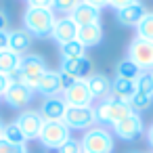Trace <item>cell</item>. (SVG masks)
<instances>
[{
	"label": "cell",
	"instance_id": "cell-1",
	"mask_svg": "<svg viewBox=\"0 0 153 153\" xmlns=\"http://www.w3.org/2000/svg\"><path fill=\"white\" fill-rule=\"evenodd\" d=\"M55 11L53 9H36L27 7L23 13V30L32 38H51L55 27Z\"/></svg>",
	"mask_w": 153,
	"mask_h": 153
},
{
	"label": "cell",
	"instance_id": "cell-2",
	"mask_svg": "<svg viewBox=\"0 0 153 153\" xmlns=\"http://www.w3.org/2000/svg\"><path fill=\"white\" fill-rule=\"evenodd\" d=\"M46 69H48V67H46L44 57L34 55V53H27V55L21 57L19 69H17L13 76H9V78H11L13 84H23V86H27V88H36L38 78H40Z\"/></svg>",
	"mask_w": 153,
	"mask_h": 153
},
{
	"label": "cell",
	"instance_id": "cell-3",
	"mask_svg": "<svg viewBox=\"0 0 153 153\" xmlns=\"http://www.w3.org/2000/svg\"><path fill=\"white\" fill-rule=\"evenodd\" d=\"M80 145H82V153H113V149H115L113 132L107 126L88 128L82 134Z\"/></svg>",
	"mask_w": 153,
	"mask_h": 153
},
{
	"label": "cell",
	"instance_id": "cell-4",
	"mask_svg": "<svg viewBox=\"0 0 153 153\" xmlns=\"http://www.w3.org/2000/svg\"><path fill=\"white\" fill-rule=\"evenodd\" d=\"M94 111H97V120H99L101 124L113 126V124H117L122 117L130 115V113H132V107H130V103H124V101L103 99V101L94 107Z\"/></svg>",
	"mask_w": 153,
	"mask_h": 153
},
{
	"label": "cell",
	"instance_id": "cell-5",
	"mask_svg": "<svg viewBox=\"0 0 153 153\" xmlns=\"http://www.w3.org/2000/svg\"><path fill=\"white\" fill-rule=\"evenodd\" d=\"M128 59L140 71H153V40L134 36L128 44Z\"/></svg>",
	"mask_w": 153,
	"mask_h": 153
},
{
	"label": "cell",
	"instance_id": "cell-6",
	"mask_svg": "<svg viewBox=\"0 0 153 153\" xmlns=\"http://www.w3.org/2000/svg\"><path fill=\"white\" fill-rule=\"evenodd\" d=\"M63 124L69 128V130H88L92 126L99 124L97 120V111L94 107H67L65 109V115H63Z\"/></svg>",
	"mask_w": 153,
	"mask_h": 153
},
{
	"label": "cell",
	"instance_id": "cell-7",
	"mask_svg": "<svg viewBox=\"0 0 153 153\" xmlns=\"http://www.w3.org/2000/svg\"><path fill=\"white\" fill-rule=\"evenodd\" d=\"M69 136H71V130L63 124V120H59V122H44L38 140H40V145H42L44 149H53V151H55V149H59Z\"/></svg>",
	"mask_w": 153,
	"mask_h": 153
},
{
	"label": "cell",
	"instance_id": "cell-8",
	"mask_svg": "<svg viewBox=\"0 0 153 153\" xmlns=\"http://www.w3.org/2000/svg\"><path fill=\"white\" fill-rule=\"evenodd\" d=\"M111 130H113V134H115L117 138H122V140H134V138H138V136L143 134V130H145L143 117H140V113L132 111L130 115H126V117H122L117 124H113Z\"/></svg>",
	"mask_w": 153,
	"mask_h": 153
},
{
	"label": "cell",
	"instance_id": "cell-9",
	"mask_svg": "<svg viewBox=\"0 0 153 153\" xmlns=\"http://www.w3.org/2000/svg\"><path fill=\"white\" fill-rule=\"evenodd\" d=\"M63 101L67 107H90L92 105V94L88 90L86 80H76L67 90H63Z\"/></svg>",
	"mask_w": 153,
	"mask_h": 153
},
{
	"label": "cell",
	"instance_id": "cell-10",
	"mask_svg": "<svg viewBox=\"0 0 153 153\" xmlns=\"http://www.w3.org/2000/svg\"><path fill=\"white\" fill-rule=\"evenodd\" d=\"M15 122H17V126L21 128V132L25 134L27 140H34V138L38 140L40 130L44 126V117L40 115L38 109H25V111H21Z\"/></svg>",
	"mask_w": 153,
	"mask_h": 153
},
{
	"label": "cell",
	"instance_id": "cell-11",
	"mask_svg": "<svg viewBox=\"0 0 153 153\" xmlns=\"http://www.w3.org/2000/svg\"><path fill=\"white\" fill-rule=\"evenodd\" d=\"M59 71H65L74 80H86L92 74V61L86 55L76 57V59H61V69Z\"/></svg>",
	"mask_w": 153,
	"mask_h": 153
},
{
	"label": "cell",
	"instance_id": "cell-12",
	"mask_svg": "<svg viewBox=\"0 0 153 153\" xmlns=\"http://www.w3.org/2000/svg\"><path fill=\"white\" fill-rule=\"evenodd\" d=\"M51 38H53L59 46H61V44H67V42H71V40L78 38V25L74 23V19H71L69 15H65V17H57Z\"/></svg>",
	"mask_w": 153,
	"mask_h": 153
},
{
	"label": "cell",
	"instance_id": "cell-13",
	"mask_svg": "<svg viewBox=\"0 0 153 153\" xmlns=\"http://www.w3.org/2000/svg\"><path fill=\"white\" fill-rule=\"evenodd\" d=\"M34 94H36L34 88H27L23 84H11L9 90L4 92V101L13 109H23V107H27L34 101Z\"/></svg>",
	"mask_w": 153,
	"mask_h": 153
},
{
	"label": "cell",
	"instance_id": "cell-14",
	"mask_svg": "<svg viewBox=\"0 0 153 153\" xmlns=\"http://www.w3.org/2000/svg\"><path fill=\"white\" fill-rule=\"evenodd\" d=\"M36 92H40L42 97H61L63 94V88H61V80H59V71H53V69H46L40 78H38V84L34 88Z\"/></svg>",
	"mask_w": 153,
	"mask_h": 153
},
{
	"label": "cell",
	"instance_id": "cell-15",
	"mask_svg": "<svg viewBox=\"0 0 153 153\" xmlns=\"http://www.w3.org/2000/svg\"><path fill=\"white\" fill-rule=\"evenodd\" d=\"M147 9L143 2H134V4H128L120 11H115V21L124 27H136L140 23V19L145 17Z\"/></svg>",
	"mask_w": 153,
	"mask_h": 153
},
{
	"label": "cell",
	"instance_id": "cell-16",
	"mask_svg": "<svg viewBox=\"0 0 153 153\" xmlns=\"http://www.w3.org/2000/svg\"><path fill=\"white\" fill-rule=\"evenodd\" d=\"M69 17L74 19V23L78 27L92 25V23H101V11L94 9V7H90V4H86V2H82V0L78 2V7L69 13Z\"/></svg>",
	"mask_w": 153,
	"mask_h": 153
},
{
	"label": "cell",
	"instance_id": "cell-17",
	"mask_svg": "<svg viewBox=\"0 0 153 153\" xmlns=\"http://www.w3.org/2000/svg\"><path fill=\"white\" fill-rule=\"evenodd\" d=\"M65 109H67V105H65L63 97H46L40 107V115L44 117V122H59V120H63Z\"/></svg>",
	"mask_w": 153,
	"mask_h": 153
},
{
	"label": "cell",
	"instance_id": "cell-18",
	"mask_svg": "<svg viewBox=\"0 0 153 153\" xmlns=\"http://www.w3.org/2000/svg\"><path fill=\"white\" fill-rule=\"evenodd\" d=\"M84 48H94L103 42V27L101 23H92V25H82L78 27V38H76Z\"/></svg>",
	"mask_w": 153,
	"mask_h": 153
},
{
	"label": "cell",
	"instance_id": "cell-19",
	"mask_svg": "<svg viewBox=\"0 0 153 153\" xmlns=\"http://www.w3.org/2000/svg\"><path fill=\"white\" fill-rule=\"evenodd\" d=\"M134 94H136V82L124 80V78H117V76H115V80H111V92H109V99L130 103V99H132Z\"/></svg>",
	"mask_w": 153,
	"mask_h": 153
},
{
	"label": "cell",
	"instance_id": "cell-20",
	"mask_svg": "<svg viewBox=\"0 0 153 153\" xmlns=\"http://www.w3.org/2000/svg\"><path fill=\"white\" fill-rule=\"evenodd\" d=\"M86 84H88V90H90L92 99H109L111 80L105 74H90L86 78Z\"/></svg>",
	"mask_w": 153,
	"mask_h": 153
},
{
	"label": "cell",
	"instance_id": "cell-21",
	"mask_svg": "<svg viewBox=\"0 0 153 153\" xmlns=\"http://www.w3.org/2000/svg\"><path fill=\"white\" fill-rule=\"evenodd\" d=\"M7 48L13 51V53H17L19 57H23L32 48V36L23 27L21 30H13V32H9V46Z\"/></svg>",
	"mask_w": 153,
	"mask_h": 153
},
{
	"label": "cell",
	"instance_id": "cell-22",
	"mask_svg": "<svg viewBox=\"0 0 153 153\" xmlns=\"http://www.w3.org/2000/svg\"><path fill=\"white\" fill-rule=\"evenodd\" d=\"M19 63H21V57L9 48L0 51V74L4 76H13L17 69H19Z\"/></svg>",
	"mask_w": 153,
	"mask_h": 153
},
{
	"label": "cell",
	"instance_id": "cell-23",
	"mask_svg": "<svg viewBox=\"0 0 153 153\" xmlns=\"http://www.w3.org/2000/svg\"><path fill=\"white\" fill-rule=\"evenodd\" d=\"M2 138L9 143V145H13V147H17V149H21V147H25V143H27V138H25V134L21 132V128L17 126V122H11V124H7L4 126V132H2Z\"/></svg>",
	"mask_w": 153,
	"mask_h": 153
},
{
	"label": "cell",
	"instance_id": "cell-24",
	"mask_svg": "<svg viewBox=\"0 0 153 153\" xmlns=\"http://www.w3.org/2000/svg\"><path fill=\"white\" fill-rule=\"evenodd\" d=\"M115 71H117V78H124V80H136L138 76H140V69L126 57V59H122L120 63H117V67H115Z\"/></svg>",
	"mask_w": 153,
	"mask_h": 153
},
{
	"label": "cell",
	"instance_id": "cell-25",
	"mask_svg": "<svg viewBox=\"0 0 153 153\" xmlns=\"http://www.w3.org/2000/svg\"><path fill=\"white\" fill-rule=\"evenodd\" d=\"M134 82H136V92L153 99V71H140V76Z\"/></svg>",
	"mask_w": 153,
	"mask_h": 153
},
{
	"label": "cell",
	"instance_id": "cell-26",
	"mask_svg": "<svg viewBox=\"0 0 153 153\" xmlns=\"http://www.w3.org/2000/svg\"><path fill=\"white\" fill-rule=\"evenodd\" d=\"M84 55H86V48L78 40H71L67 44H61V57L63 59H76V57H84Z\"/></svg>",
	"mask_w": 153,
	"mask_h": 153
},
{
	"label": "cell",
	"instance_id": "cell-27",
	"mask_svg": "<svg viewBox=\"0 0 153 153\" xmlns=\"http://www.w3.org/2000/svg\"><path fill=\"white\" fill-rule=\"evenodd\" d=\"M136 36L145 40H153V13H145V17L136 25Z\"/></svg>",
	"mask_w": 153,
	"mask_h": 153
},
{
	"label": "cell",
	"instance_id": "cell-28",
	"mask_svg": "<svg viewBox=\"0 0 153 153\" xmlns=\"http://www.w3.org/2000/svg\"><path fill=\"white\" fill-rule=\"evenodd\" d=\"M78 2H80V0H55V2H53V11L61 13V15H69L78 7Z\"/></svg>",
	"mask_w": 153,
	"mask_h": 153
},
{
	"label": "cell",
	"instance_id": "cell-29",
	"mask_svg": "<svg viewBox=\"0 0 153 153\" xmlns=\"http://www.w3.org/2000/svg\"><path fill=\"white\" fill-rule=\"evenodd\" d=\"M151 97H145V94H140V92H136L132 99H130V107H132V111H136V113H140L143 109H147L149 105H151Z\"/></svg>",
	"mask_w": 153,
	"mask_h": 153
},
{
	"label": "cell",
	"instance_id": "cell-30",
	"mask_svg": "<svg viewBox=\"0 0 153 153\" xmlns=\"http://www.w3.org/2000/svg\"><path fill=\"white\" fill-rule=\"evenodd\" d=\"M57 153H82V145H80V140L78 138H74V136H69L59 149H57Z\"/></svg>",
	"mask_w": 153,
	"mask_h": 153
},
{
	"label": "cell",
	"instance_id": "cell-31",
	"mask_svg": "<svg viewBox=\"0 0 153 153\" xmlns=\"http://www.w3.org/2000/svg\"><path fill=\"white\" fill-rule=\"evenodd\" d=\"M134 2H138V0H107V7H111L113 11H120V9H124L128 4H134Z\"/></svg>",
	"mask_w": 153,
	"mask_h": 153
},
{
	"label": "cell",
	"instance_id": "cell-32",
	"mask_svg": "<svg viewBox=\"0 0 153 153\" xmlns=\"http://www.w3.org/2000/svg\"><path fill=\"white\" fill-rule=\"evenodd\" d=\"M55 0H27V7H36V9H53Z\"/></svg>",
	"mask_w": 153,
	"mask_h": 153
},
{
	"label": "cell",
	"instance_id": "cell-33",
	"mask_svg": "<svg viewBox=\"0 0 153 153\" xmlns=\"http://www.w3.org/2000/svg\"><path fill=\"white\" fill-rule=\"evenodd\" d=\"M13 82H11V78L9 76H4V74H0V99L4 97V92L9 90V86H11Z\"/></svg>",
	"mask_w": 153,
	"mask_h": 153
},
{
	"label": "cell",
	"instance_id": "cell-34",
	"mask_svg": "<svg viewBox=\"0 0 153 153\" xmlns=\"http://www.w3.org/2000/svg\"><path fill=\"white\" fill-rule=\"evenodd\" d=\"M59 80H61V88H63V90H67V88L76 82V80H74L71 76H67L65 71H59Z\"/></svg>",
	"mask_w": 153,
	"mask_h": 153
},
{
	"label": "cell",
	"instance_id": "cell-35",
	"mask_svg": "<svg viewBox=\"0 0 153 153\" xmlns=\"http://www.w3.org/2000/svg\"><path fill=\"white\" fill-rule=\"evenodd\" d=\"M9 23H11L9 13L7 11H0V32H9Z\"/></svg>",
	"mask_w": 153,
	"mask_h": 153
},
{
	"label": "cell",
	"instance_id": "cell-36",
	"mask_svg": "<svg viewBox=\"0 0 153 153\" xmlns=\"http://www.w3.org/2000/svg\"><path fill=\"white\" fill-rule=\"evenodd\" d=\"M0 153H17V147L9 145L4 138H0Z\"/></svg>",
	"mask_w": 153,
	"mask_h": 153
},
{
	"label": "cell",
	"instance_id": "cell-37",
	"mask_svg": "<svg viewBox=\"0 0 153 153\" xmlns=\"http://www.w3.org/2000/svg\"><path fill=\"white\" fill-rule=\"evenodd\" d=\"M82 2H86V4H90V7H94V9H105L107 7V0H82Z\"/></svg>",
	"mask_w": 153,
	"mask_h": 153
},
{
	"label": "cell",
	"instance_id": "cell-38",
	"mask_svg": "<svg viewBox=\"0 0 153 153\" xmlns=\"http://www.w3.org/2000/svg\"><path fill=\"white\" fill-rule=\"evenodd\" d=\"M9 46V32H0V51Z\"/></svg>",
	"mask_w": 153,
	"mask_h": 153
},
{
	"label": "cell",
	"instance_id": "cell-39",
	"mask_svg": "<svg viewBox=\"0 0 153 153\" xmlns=\"http://www.w3.org/2000/svg\"><path fill=\"white\" fill-rule=\"evenodd\" d=\"M147 143H149V147L153 149V124L147 128Z\"/></svg>",
	"mask_w": 153,
	"mask_h": 153
},
{
	"label": "cell",
	"instance_id": "cell-40",
	"mask_svg": "<svg viewBox=\"0 0 153 153\" xmlns=\"http://www.w3.org/2000/svg\"><path fill=\"white\" fill-rule=\"evenodd\" d=\"M2 132H4V124L0 122V138H2Z\"/></svg>",
	"mask_w": 153,
	"mask_h": 153
},
{
	"label": "cell",
	"instance_id": "cell-41",
	"mask_svg": "<svg viewBox=\"0 0 153 153\" xmlns=\"http://www.w3.org/2000/svg\"><path fill=\"white\" fill-rule=\"evenodd\" d=\"M17 153H27V149H25V147H21V149H17Z\"/></svg>",
	"mask_w": 153,
	"mask_h": 153
},
{
	"label": "cell",
	"instance_id": "cell-42",
	"mask_svg": "<svg viewBox=\"0 0 153 153\" xmlns=\"http://www.w3.org/2000/svg\"><path fill=\"white\" fill-rule=\"evenodd\" d=\"M151 153H153V151H151Z\"/></svg>",
	"mask_w": 153,
	"mask_h": 153
}]
</instances>
